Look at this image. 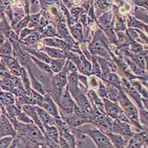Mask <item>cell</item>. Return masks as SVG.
Returning <instances> with one entry per match:
<instances>
[{"label":"cell","instance_id":"6da1fadb","mask_svg":"<svg viewBox=\"0 0 148 148\" xmlns=\"http://www.w3.org/2000/svg\"><path fill=\"white\" fill-rule=\"evenodd\" d=\"M106 37L101 29H97L95 33L94 37L90 44L89 45L90 53L92 55L99 56L107 60H112V56L109 51V47L107 45Z\"/></svg>","mask_w":148,"mask_h":148},{"label":"cell","instance_id":"7a4b0ae2","mask_svg":"<svg viewBox=\"0 0 148 148\" xmlns=\"http://www.w3.org/2000/svg\"><path fill=\"white\" fill-rule=\"evenodd\" d=\"M82 125L83 126L81 127L78 130L88 136V137H89L94 142L96 147L99 148L113 147L108 137L101 130L98 129L96 127L90 126L89 125Z\"/></svg>","mask_w":148,"mask_h":148},{"label":"cell","instance_id":"3957f363","mask_svg":"<svg viewBox=\"0 0 148 148\" xmlns=\"http://www.w3.org/2000/svg\"><path fill=\"white\" fill-rule=\"evenodd\" d=\"M120 106L122 108L126 116H127L130 122L133 124L136 127H138L139 129H142L141 124L139 122V118H138V111L136 107L135 106L129 98L127 97L125 92L123 90H120L119 97L118 99Z\"/></svg>","mask_w":148,"mask_h":148},{"label":"cell","instance_id":"277c9868","mask_svg":"<svg viewBox=\"0 0 148 148\" xmlns=\"http://www.w3.org/2000/svg\"><path fill=\"white\" fill-rule=\"evenodd\" d=\"M67 88L72 98L76 101V105H78V107L85 113H92L93 110L91 107L89 99L84 94L83 91L79 88V84L76 85L69 83L67 84Z\"/></svg>","mask_w":148,"mask_h":148},{"label":"cell","instance_id":"5b68a950","mask_svg":"<svg viewBox=\"0 0 148 148\" xmlns=\"http://www.w3.org/2000/svg\"><path fill=\"white\" fill-rule=\"evenodd\" d=\"M104 107V113L114 120L130 124L127 116L125 113L122 108L116 101H113L107 98H103Z\"/></svg>","mask_w":148,"mask_h":148},{"label":"cell","instance_id":"8992f818","mask_svg":"<svg viewBox=\"0 0 148 148\" xmlns=\"http://www.w3.org/2000/svg\"><path fill=\"white\" fill-rule=\"evenodd\" d=\"M99 23L111 42L116 43L117 39L113 31V14L111 10L104 12L99 18Z\"/></svg>","mask_w":148,"mask_h":148},{"label":"cell","instance_id":"52a82bcc","mask_svg":"<svg viewBox=\"0 0 148 148\" xmlns=\"http://www.w3.org/2000/svg\"><path fill=\"white\" fill-rule=\"evenodd\" d=\"M58 104L63 113L67 115L73 114L77 105L75 103L74 100L73 99L67 87L66 88H64V90L62 91V92L59 96Z\"/></svg>","mask_w":148,"mask_h":148},{"label":"cell","instance_id":"ba28073f","mask_svg":"<svg viewBox=\"0 0 148 148\" xmlns=\"http://www.w3.org/2000/svg\"><path fill=\"white\" fill-rule=\"evenodd\" d=\"M42 44L45 46L51 47H56V48L62 49L64 51H73V52H77L76 49H74L75 47H72L68 45L65 41L60 38L54 37H46L42 40Z\"/></svg>","mask_w":148,"mask_h":148},{"label":"cell","instance_id":"9c48e42d","mask_svg":"<svg viewBox=\"0 0 148 148\" xmlns=\"http://www.w3.org/2000/svg\"><path fill=\"white\" fill-rule=\"evenodd\" d=\"M110 117L107 115L105 116L104 113H101L100 112L96 113L95 116L92 119H91L90 122L92 123L96 127H97L99 130L104 133L110 132L111 130V125H112V121L110 119Z\"/></svg>","mask_w":148,"mask_h":148},{"label":"cell","instance_id":"30bf717a","mask_svg":"<svg viewBox=\"0 0 148 148\" xmlns=\"http://www.w3.org/2000/svg\"><path fill=\"white\" fill-rule=\"evenodd\" d=\"M110 131L116 134L121 135L122 136L132 137L134 133L132 131L130 124L126 122L113 120L111 125Z\"/></svg>","mask_w":148,"mask_h":148},{"label":"cell","instance_id":"8fae6325","mask_svg":"<svg viewBox=\"0 0 148 148\" xmlns=\"http://www.w3.org/2000/svg\"><path fill=\"white\" fill-rule=\"evenodd\" d=\"M0 58L2 59V62L4 63V64L8 68L10 72L14 76H20L22 67L20 66L17 59L13 57L12 55L0 56Z\"/></svg>","mask_w":148,"mask_h":148},{"label":"cell","instance_id":"7c38bea8","mask_svg":"<svg viewBox=\"0 0 148 148\" xmlns=\"http://www.w3.org/2000/svg\"><path fill=\"white\" fill-rule=\"evenodd\" d=\"M56 31L57 36H59L60 39L65 41L67 44L70 45L72 47L75 46L76 42L73 39L71 34H70L69 30H68L67 25H66V21L64 19H61L58 22Z\"/></svg>","mask_w":148,"mask_h":148},{"label":"cell","instance_id":"4fadbf2b","mask_svg":"<svg viewBox=\"0 0 148 148\" xmlns=\"http://www.w3.org/2000/svg\"><path fill=\"white\" fill-rule=\"evenodd\" d=\"M22 110L24 111L25 113H27L29 116H30L31 119L33 120L34 123L36 125L39 129L41 130V131L43 133V134L45 136V130L44 126L42 125V121H41L39 117V115L37 113L36 108L35 105L34 104H23L22 107Z\"/></svg>","mask_w":148,"mask_h":148},{"label":"cell","instance_id":"5bb4252c","mask_svg":"<svg viewBox=\"0 0 148 148\" xmlns=\"http://www.w3.org/2000/svg\"><path fill=\"white\" fill-rule=\"evenodd\" d=\"M6 136L15 137L16 133L8 117L5 115H0V138Z\"/></svg>","mask_w":148,"mask_h":148},{"label":"cell","instance_id":"9a60e30c","mask_svg":"<svg viewBox=\"0 0 148 148\" xmlns=\"http://www.w3.org/2000/svg\"><path fill=\"white\" fill-rule=\"evenodd\" d=\"M40 107L44 110H45L47 113H50L55 119L60 118L57 107L56 105L55 102H54L51 95L47 94V93H45L44 95V100H43V102H42V105Z\"/></svg>","mask_w":148,"mask_h":148},{"label":"cell","instance_id":"2e32d148","mask_svg":"<svg viewBox=\"0 0 148 148\" xmlns=\"http://www.w3.org/2000/svg\"><path fill=\"white\" fill-rule=\"evenodd\" d=\"M67 71H66L65 67H64L60 72L56 73L55 76H53V84L55 86L56 89L58 90L59 95L62 92V91L64 90V88H65V86L67 85Z\"/></svg>","mask_w":148,"mask_h":148},{"label":"cell","instance_id":"e0dca14e","mask_svg":"<svg viewBox=\"0 0 148 148\" xmlns=\"http://www.w3.org/2000/svg\"><path fill=\"white\" fill-rule=\"evenodd\" d=\"M147 142V134L145 131L140 132L136 134H133L131 138L128 141L126 147L139 148L143 146L145 143Z\"/></svg>","mask_w":148,"mask_h":148},{"label":"cell","instance_id":"ac0fdd59","mask_svg":"<svg viewBox=\"0 0 148 148\" xmlns=\"http://www.w3.org/2000/svg\"><path fill=\"white\" fill-rule=\"evenodd\" d=\"M36 108L37 113L39 115V117L41 121H42V125L44 126H52V125H56V119L53 116H51L49 113H47L45 110H44L42 108L39 106H36Z\"/></svg>","mask_w":148,"mask_h":148},{"label":"cell","instance_id":"d6986e66","mask_svg":"<svg viewBox=\"0 0 148 148\" xmlns=\"http://www.w3.org/2000/svg\"><path fill=\"white\" fill-rule=\"evenodd\" d=\"M40 51L45 53L51 59H65L66 58L67 51H63L62 49L44 45L40 49Z\"/></svg>","mask_w":148,"mask_h":148},{"label":"cell","instance_id":"ffe728a7","mask_svg":"<svg viewBox=\"0 0 148 148\" xmlns=\"http://www.w3.org/2000/svg\"><path fill=\"white\" fill-rule=\"evenodd\" d=\"M109 138L110 141L113 145V147H126L128 141L125 138H123L121 135L116 134L114 133L107 132L104 133Z\"/></svg>","mask_w":148,"mask_h":148},{"label":"cell","instance_id":"44dd1931","mask_svg":"<svg viewBox=\"0 0 148 148\" xmlns=\"http://www.w3.org/2000/svg\"><path fill=\"white\" fill-rule=\"evenodd\" d=\"M78 71L84 75H90L92 70V63L88 61L84 54H80V59L76 64Z\"/></svg>","mask_w":148,"mask_h":148},{"label":"cell","instance_id":"7402d4cb","mask_svg":"<svg viewBox=\"0 0 148 148\" xmlns=\"http://www.w3.org/2000/svg\"><path fill=\"white\" fill-rule=\"evenodd\" d=\"M127 25L130 28H137L139 30H145V32L147 31V25L143 22L137 19L136 17L131 15H127Z\"/></svg>","mask_w":148,"mask_h":148},{"label":"cell","instance_id":"603a6c76","mask_svg":"<svg viewBox=\"0 0 148 148\" xmlns=\"http://www.w3.org/2000/svg\"><path fill=\"white\" fill-rule=\"evenodd\" d=\"M41 39H42V34H40V32L37 31V30H34L25 38H24L22 40L19 41V42H23L24 44L26 45V46L34 45L36 42H39Z\"/></svg>","mask_w":148,"mask_h":148},{"label":"cell","instance_id":"cb8c5ba5","mask_svg":"<svg viewBox=\"0 0 148 148\" xmlns=\"http://www.w3.org/2000/svg\"><path fill=\"white\" fill-rule=\"evenodd\" d=\"M88 96L90 97V99L96 105V108L99 110V112L101 113H104V107L103 100L101 99V97L98 96V94L95 92L94 90L90 89L88 90Z\"/></svg>","mask_w":148,"mask_h":148},{"label":"cell","instance_id":"d4e9b609","mask_svg":"<svg viewBox=\"0 0 148 148\" xmlns=\"http://www.w3.org/2000/svg\"><path fill=\"white\" fill-rule=\"evenodd\" d=\"M71 29V33L73 37L76 41L79 42H82L84 40V34H83L82 25L80 22H77L73 25L69 27Z\"/></svg>","mask_w":148,"mask_h":148},{"label":"cell","instance_id":"484cf974","mask_svg":"<svg viewBox=\"0 0 148 148\" xmlns=\"http://www.w3.org/2000/svg\"><path fill=\"white\" fill-rule=\"evenodd\" d=\"M15 104V99L11 92L0 91V106L5 108L10 104Z\"/></svg>","mask_w":148,"mask_h":148},{"label":"cell","instance_id":"4316f807","mask_svg":"<svg viewBox=\"0 0 148 148\" xmlns=\"http://www.w3.org/2000/svg\"><path fill=\"white\" fill-rule=\"evenodd\" d=\"M52 73H58L64 67L65 59H51L49 63Z\"/></svg>","mask_w":148,"mask_h":148},{"label":"cell","instance_id":"83f0119b","mask_svg":"<svg viewBox=\"0 0 148 148\" xmlns=\"http://www.w3.org/2000/svg\"><path fill=\"white\" fill-rule=\"evenodd\" d=\"M45 136H47L49 138L53 140L59 145V133L55 125L45 126Z\"/></svg>","mask_w":148,"mask_h":148},{"label":"cell","instance_id":"f1b7e54d","mask_svg":"<svg viewBox=\"0 0 148 148\" xmlns=\"http://www.w3.org/2000/svg\"><path fill=\"white\" fill-rule=\"evenodd\" d=\"M30 55V54H29ZM30 60L32 61L34 64L36 65V67L39 68L40 71H42L43 72L46 73L47 74H52V71H51V67L49 65L48 63L45 62H43L42 60H39V59H37L36 58H35L33 56L30 55Z\"/></svg>","mask_w":148,"mask_h":148},{"label":"cell","instance_id":"f546056e","mask_svg":"<svg viewBox=\"0 0 148 148\" xmlns=\"http://www.w3.org/2000/svg\"><path fill=\"white\" fill-rule=\"evenodd\" d=\"M29 76H30V85L32 87V89L42 95L45 94V91L44 88H42V85L41 84V82L36 79L35 76H34V74L32 73V72L30 71L29 72Z\"/></svg>","mask_w":148,"mask_h":148},{"label":"cell","instance_id":"4dcf8cb0","mask_svg":"<svg viewBox=\"0 0 148 148\" xmlns=\"http://www.w3.org/2000/svg\"><path fill=\"white\" fill-rule=\"evenodd\" d=\"M107 90H108V99L113 101H116L117 102L119 97L120 90L116 88L114 86L111 85L109 83H108L106 85Z\"/></svg>","mask_w":148,"mask_h":148},{"label":"cell","instance_id":"1f68e13d","mask_svg":"<svg viewBox=\"0 0 148 148\" xmlns=\"http://www.w3.org/2000/svg\"><path fill=\"white\" fill-rule=\"evenodd\" d=\"M135 16L137 19H141L144 23H147V9L145 8L140 7V6H135L134 9Z\"/></svg>","mask_w":148,"mask_h":148},{"label":"cell","instance_id":"d6a6232c","mask_svg":"<svg viewBox=\"0 0 148 148\" xmlns=\"http://www.w3.org/2000/svg\"><path fill=\"white\" fill-rule=\"evenodd\" d=\"M5 109L8 114V117L10 119H16L17 115L22 111V108L19 105H16L15 104H10L8 106L5 107Z\"/></svg>","mask_w":148,"mask_h":148},{"label":"cell","instance_id":"836d02e7","mask_svg":"<svg viewBox=\"0 0 148 148\" xmlns=\"http://www.w3.org/2000/svg\"><path fill=\"white\" fill-rule=\"evenodd\" d=\"M107 82L111 85L114 86L116 88H118L119 90H122V83L120 81L119 76L114 73H110L108 79H107Z\"/></svg>","mask_w":148,"mask_h":148},{"label":"cell","instance_id":"e575fe53","mask_svg":"<svg viewBox=\"0 0 148 148\" xmlns=\"http://www.w3.org/2000/svg\"><path fill=\"white\" fill-rule=\"evenodd\" d=\"M29 22H30V17H29V15H26L25 16L23 17V18L17 23V25L14 28V30L15 31L16 35H19L21 31H22L23 29L26 28V27L28 26Z\"/></svg>","mask_w":148,"mask_h":148},{"label":"cell","instance_id":"d590c367","mask_svg":"<svg viewBox=\"0 0 148 148\" xmlns=\"http://www.w3.org/2000/svg\"><path fill=\"white\" fill-rule=\"evenodd\" d=\"M13 54V45L9 39H6L2 45L0 46V56L12 55Z\"/></svg>","mask_w":148,"mask_h":148},{"label":"cell","instance_id":"8d00e7d4","mask_svg":"<svg viewBox=\"0 0 148 148\" xmlns=\"http://www.w3.org/2000/svg\"><path fill=\"white\" fill-rule=\"evenodd\" d=\"M128 65L130 67L131 71L133 73L136 74V75H140V76H145L146 75V72L144 71V69L141 68L138 65H137L136 63H134L131 59H130L129 58H127L126 59Z\"/></svg>","mask_w":148,"mask_h":148},{"label":"cell","instance_id":"74e56055","mask_svg":"<svg viewBox=\"0 0 148 148\" xmlns=\"http://www.w3.org/2000/svg\"><path fill=\"white\" fill-rule=\"evenodd\" d=\"M92 70H91V74H93L96 77H99L101 76V67H100L99 64L98 62L97 59L96 57H92Z\"/></svg>","mask_w":148,"mask_h":148},{"label":"cell","instance_id":"f35d334b","mask_svg":"<svg viewBox=\"0 0 148 148\" xmlns=\"http://www.w3.org/2000/svg\"><path fill=\"white\" fill-rule=\"evenodd\" d=\"M41 15H42L41 11L39 12V13H37V14L29 15V17H30V22H29V24H28L29 27H35L36 28L37 26L39 25Z\"/></svg>","mask_w":148,"mask_h":148},{"label":"cell","instance_id":"ab89813d","mask_svg":"<svg viewBox=\"0 0 148 148\" xmlns=\"http://www.w3.org/2000/svg\"><path fill=\"white\" fill-rule=\"evenodd\" d=\"M16 119L18 121L24 123V124H33V123H34V121L31 119V118H30L27 113H25L24 111H21L20 113L17 115Z\"/></svg>","mask_w":148,"mask_h":148},{"label":"cell","instance_id":"60d3db41","mask_svg":"<svg viewBox=\"0 0 148 148\" xmlns=\"http://www.w3.org/2000/svg\"><path fill=\"white\" fill-rule=\"evenodd\" d=\"M42 37H54L56 36V31L52 25H47L42 30Z\"/></svg>","mask_w":148,"mask_h":148},{"label":"cell","instance_id":"b9f144b4","mask_svg":"<svg viewBox=\"0 0 148 148\" xmlns=\"http://www.w3.org/2000/svg\"><path fill=\"white\" fill-rule=\"evenodd\" d=\"M98 96L101 98H107L108 99V90H107V88L105 84L102 82H99V85L97 88V92Z\"/></svg>","mask_w":148,"mask_h":148},{"label":"cell","instance_id":"7bdbcfd3","mask_svg":"<svg viewBox=\"0 0 148 148\" xmlns=\"http://www.w3.org/2000/svg\"><path fill=\"white\" fill-rule=\"evenodd\" d=\"M14 137L11 136H6L0 138V147L8 148L10 147L11 145Z\"/></svg>","mask_w":148,"mask_h":148},{"label":"cell","instance_id":"ee69618b","mask_svg":"<svg viewBox=\"0 0 148 148\" xmlns=\"http://www.w3.org/2000/svg\"><path fill=\"white\" fill-rule=\"evenodd\" d=\"M138 118H139L140 124H142L145 126H147V111L146 109H143V108H140L139 113H138Z\"/></svg>","mask_w":148,"mask_h":148},{"label":"cell","instance_id":"f6af8a7d","mask_svg":"<svg viewBox=\"0 0 148 148\" xmlns=\"http://www.w3.org/2000/svg\"><path fill=\"white\" fill-rule=\"evenodd\" d=\"M130 51L133 53H144V48L143 45L138 44V43H133V44L130 45Z\"/></svg>","mask_w":148,"mask_h":148},{"label":"cell","instance_id":"bcb514c9","mask_svg":"<svg viewBox=\"0 0 148 148\" xmlns=\"http://www.w3.org/2000/svg\"><path fill=\"white\" fill-rule=\"evenodd\" d=\"M82 9L79 6H74V7L71 8V10H70V14L71 16L76 18H79V16H80V14H81V12Z\"/></svg>","mask_w":148,"mask_h":148},{"label":"cell","instance_id":"7dc6e473","mask_svg":"<svg viewBox=\"0 0 148 148\" xmlns=\"http://www.w3.org/2000/svg\"><path fill=\"white\" fill-rule=\"evenodd\" d=\"M88 86H90V87L92 88V89H94V88H96V89H97L98 85H99V82L97 81L96 76H90L89 79H88Z\"/></svg>","mask_w":148,"mask_h":148},{"label":"cell","instance_id":"c3c4849f","mask_svg":"<svg viewBox=\"0 0 148 148\" xmlns=\"http://www.w3.org/2000/svg\"><path fill=\"white\" fill-rule=\"evenodd\" d=\"M33 30H34L33 29H29V28H27V27L23 29V30L20 32L19 35H18V39H19V41L22 40L24 38H25L27 36H28L30 33L32 32Z\"/></svg>","mask_w":148,"mask_h":148},{"label":"cell","instance_id":"681fc988","mask_svg":"<svg viewBox=\"0 0 148 148\" xmlns=\"http://www.w3.org/2000/svg\"><path fill=\"white\" fill-rule=\"evenodd\" d=\"M78 79H79V82L81 83V84H84L86 88H88V77L85 76V75H79V76H78Z\"/></svg>","mask_w":148,"mask_h":148},{"label":"cell","instance_id":"f907efd6","mask_svg":"<svg viewBox=\"0 0 148 148\" xmlns=\"http://www.w3.org/2000/svg\"><path fill=\"white\" fill-rule=\"evenodd\" d=\"M62 3L67 8H72L73 5L72 0H62Z\"/></svg>","mask_w":148,"mask_h":148},{"label":"cell","instance_id":"816d5d0a","mask_svg":"<svg viewBox=\"0 0 148 148\" xmlns=\"http://www.w3.org/2000/svg\"><path fill=\"white\" fill-rule=\"evenodd\" d=\"M6 39H7V37L5 36V34H4L0 30V46L3 44L4 42L6 41Z\"/></svg>","mask_w":148,"mask_h":148},{"label":"cell","instance_id":"f5cc1de1","mask_svg":"<svg viewBox=\"0 0 148 148\" xmlns=\"http://www.w3.org/2000/svg\"><path fill=\"white\" fill-rule=\"evenodd\" d=\"M86 1H87V2H89V3L91 5H92V4H93V2H94V1H95V0H86Z\"/></svg>","mask_w":148,"mask_h":148},{"label":"cell","instance_id":"db71d44e","mask_svg":"<svg viewBox=\"0 0 148 148\" xmlns=\"http://www.w3.org/2000/svg\"><path fill=\"white\" fill-rule=\"evenodd\" d=\"M0 114H1V109H0Z\"/></svg>","mask_w":148,"mask_h":148}]
</instances>
